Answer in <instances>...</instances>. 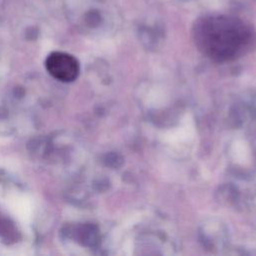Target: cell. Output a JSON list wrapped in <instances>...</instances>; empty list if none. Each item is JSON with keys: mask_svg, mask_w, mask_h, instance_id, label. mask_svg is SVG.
Here are the masks:
<instances>
[{"mask_svg": "<svg viewBox=\"0 0 256 256\" xmlns=\"http://www.w3.org/2000/svg\"><path fill=\"white\" fill-rule=\"evenodd\" d=\"M252 29L243 21L226 16L204 19L196 28V41L213 59L226 61L237 57L250 47Z\"/></svg>", "mask_w": 256, "mask_h": 256, "instance_id": "1", "label": "cell"}]
</instances>
